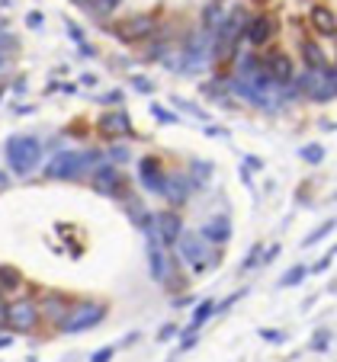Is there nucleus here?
Returning a JSON list of instances; mask_svg holds the SVG:
<instances>
[{
  "label": "nucleus",
  "mask_w": 337,
  "mask_h": 362,
  "mask_svg": "<svg viewBox=\"0 0 337 362\" xmlns=\"http://www.w3.org/2000/svg\"><path fill=\"white\" fill-rule=\"evenodd\" d=\"M93 164H100V151H62L58 158H52L45 164V177L52 180H74L84 170H90Z\"/></svg>",
  "instance_id": "1"
},
{
  "label": "nucleus",
  "mask_w": 337,
  "mask_h": 362,
  "mask_svg": "<svg viewBox=\"0 0 337 362\" xmlns=\"http://www.w3.org/2000/svg\"><path fill=\"white\" fill-rule=\"evenodd\" d=\"M7 160L13 167V173H29L35 170V164L42 160V144L33 135H16L7 141Z\"/></svg>",
  "instance_id": "2"
},
{
  "label": "nucleus",
  "mask_w": 337,
  "mask_h": 362,
  "mask_svg": "<svg viewBox=\"0 0 337 362\" xmlns=\"http://www.w3.org/2000/svg\"><path fill=\"white\" fill-rule=\"evenodd\" d=\"M106 308L96 305V301H81L77 308H71L68 315L62 317V330L64 334H84V330L96 327V324L103 321Z\"/></svg>",
  "instance_id": "3"
},
{
  "label": "nucleus",
  "mask_w": 337,
  "mask_h": 362,
  "mask_svg": "<svg viewBox=\"0 0 337 362\" xmlns=\"http://www.w3.org/2000/svg\"><path fill=\"white\" fill-rule=\"evenodd\" d=\"M93 189L100 192V196H116V199H122V173H119L113 164L93 167Z\"/></svg>",
  "instance_id": "4"
},
{
  "label": "nucleus",
  "mask_w": 337,
  "mask_h": 362,
  "mask_svg": "<svg viewBox=\"0 0 337 362\" xmlns=\"http://www.w3.org/2000/svg\"><path fill=\"white\" fill-rule=\"evenodd\" d=\"M152 29H154V16L138 13V16H125V20L116 26V35L125 39V42H138V39H144V35L152 33Z\"/></svg>",
  "instance_id": "5"
},
{
  "label": "nucleus",
  "mask_w": 337,
  "mask_h": 362,
  "mask_svg": "<svg viewBox=\"0 0 337 362\" xmlns=\"http://www.w3.org/2000/svg\"><path fill=\"white\" fill-rule=\"evenodd\" d=\"M35 321H39V308L33 301H16V305L7 308V324H13L16 330H33Z\"/></svg>",
  "instance_id": "6"
},
{
  "label": "nucleus",
  "mask_w": 337,
  "mask_h": 362,
  "mask_svg": "<svg viewBox=\"0 0 337 362\" xmlns=\"http://www.w3.org/2000/svg\"><path fill=\"white\" fill-rule=\"evenodd\" d=\"M180 253H183L186 260L193 263V269H196V273H206V269H209L206 247H200V234H183V238H180Z\"/></svg>",
  "instance_id": "7"
},
{
  "label": "nucleus",
  "mask_w": 337,
  "mask_h": 362,
  "mask_svg": "<svg viewBox=\"0 0 337 362\" xmlns=\"http://www.w3.org/2000/svg\"><path fill=\"white\" fill-rule=\"evenodd\" d=\"M138 180H142V186L148 192H154V196H161V192H164V173H161L158 160L144 158L142 164H138Z\"/></svg>",
  "instance_id": "8"
},
{
  "label": "nucleus",
  "mask_w": 337,
  "mask_h": 362,
  "mask_svg": "<svg viewBox=\"0 0 337 362\" xmlns=\"http://www.w3.org/2000/svg\"><path fill=\"white\" fill-rule=\"evenodd\" d=\"M100 132L106 138H116V135H129L132 122H129V112H110V116L100 119Z\"/></svg>",
  "instance_id": "9"
},
{
  "label": "nucleus",
  "mask_w": 337,
  "mask_h": 362,
  "mask_svg": "<svg viewBox=\"0 0 337 362\" xmlns=\"http://www.w3.org/2000/svg\"><path fill=\"white\" fill-rule=\"evenodd\" d=\"M200 238L202 240H212V244H225V240L232 238V225H228L225 215H219V218H212V221H206V225H202Z\"/></svg>",
  "instance_id": "10"
},
{
  "label": "nucleus",
  "mask_w": 337,
  "mask_h": 362,
  "mask_svg": "<svg viewBox=\"0 0 337 362\" xmlns=\"http://www.w3.org/2000/svg\"><path fill=\"white\" fill-rule=\"evenodd\" d=\"M154 228H158V234H161V244H177V238H180V218L173 212H161L158 221H154Z\"/></svg>",
  "instance_id": "11"
},
{
  "label": "nucleus",
  "mask_w": 337,
  "mask_h": 362,
  "mask_svg": "<svg viewBox=\"0 0 337 362\" xmlns=\"http://www.w3.org/2000/svg\"><path fill=\"white\" fill-rule=\"evenodd\" d=\"M270 35H273V20H270V16H254V20H248V42L251 45H263Z\"/></svg>",
  "instance_id": "12"
},
{
  "label": "nucleus",
  "mask_w": 337,
  "mask_h": 362,
  "mask_svg": "<svg viewBox=\"0 0 337 362\" xmlns=\"http://www.w3.org/2000/svg\"><path fill=\"white\" fill-rule=\"evenodd\" d=\"M164 199H171V202H177V205H183L186 199H190V189H186V177H164V192H161Z\"/></svg>",
  "instance_id": "13"
},
{
  "label": "nucleus",
  "mask_w": 337,
  "mask_h": 362,
  "mask_svg": "<svg viewBox=\"0 0 337 362\" xmlns=\"http://www.w3.org/2000/svg\"><path fill=\"white\" fill-rule=\"evenodd\" d=\"M267 64H270L267 74H270V81H273V83H289V81H292V68H289L286 55H273Z\"/></svg>",
  "instance_id": "14"
},
{
  "label": "nucleus",
  "mask_w": 337,
  "mask_h": 362,
  "mask_svg": "<svg viewBox=\"0 0 337 362\" xmlns=\"http://www.w3.org/2000/svg\"><path fill=\"white\" fill-rule=\"evenodd\" d=\"M312 26H315L318 33H324V35H334L337 20H334V13H331L328 7H315L312 10Z\"/></svg>",
  "instance_id": "15"
},
{
  "label": "nucleus",
  "mask_w": 337,
  "mask_h": 362,
  "mask_svg": "<svg viewBox=\"0 0 337 362\" xmlns=\"http://www.w3.org/2000/svg\"><path fill=\"white\" fill-rule=\"evenodd\" d=\"M302 55H305V68H315V71L328 68V62H324V52L315 45V42H302Z\"/></svg>",
  "instance_id": "16"
},
{
  "label": "nucleus",
  "mask_w": 337,
  "mask_h": 362,
  "mask_svg": "<svg viewBox=\"0 0 337 362\" xmlns=\"http://www.w3.org/2000/svg\"><path fill=\"white\" fill-rule=\"evenodd\" d=\"M212 311H215V305H212V301H202V305L196 308V315H193V324H190V327H193V330H196V327H202V324L209 321V315H212Z\"/></svg>",
  "instance_id": "17"
},
{
  "label": "nucleus",
  "mask_w": 337,
  "mask_h": 362,
  "mask_svg": "<svg viewBox=\"0 0 337 362\" xmlns=\"http://www.w3.org/2000/svg\"><path fill=\"white\" fill-rule=\"evenodd\" d=\"M305 276H309V269H305V267H292V269H289V273L280 279V286L289 288V286H296V282H302Z\"/></svg>",
  "instance_id": "18"
},
{
  "label": "nucleus",
  "mask_w": 337,
  "mask_h": 362,
  "mask_svg": "<svg viewBox=\"0 0 337 362\" xmlns=\"http://www.w3.org/2000/svg\"><path fill=\"white\" fill-rule=\"evenodd\" d=\"M20 286V273L10 267H0V288H16Z\"/></svg>",
  "instance_id": "19"
},
{
  "label": "nucleus",
  "mask_w": 337,
  "mask_h": 362,
  "mask_svg": "<svg viewBox=\"0 0 337 362\" xmlns=\"http://www.w3.org/2000/svg\"><path fill=\"white\" fill-rule=\"evenodd\" d=\"M334 225H337V221H324V225H321V228H318V231H312V234H309V238H305V247L318 244V240H321V238H324V234H328V231H334Z\"/></svg>",
  "instance_id": "20"
},
{
  "label": "nucleus",
  "mask_w": 337,
  "mask_h": 362,
  "mask_svg": "<svg viewBox=\"0 0 337 362\" xmlns=\"http://www.w3.org/2000/svg\"><path fill=\"white\" fill-rule=\"evenodd\" d=\"M222 23V7L219 4H209L206 7V29H215Z\"/></svg>",
  "instance_id": "21"
},
{
  "label": "nucleus",
  "mask_w": 337,
  "mask_h": 362,
  "mask_svg": "<svg viewBox=\"0 0 337 362\" xmlns=\"http://www.w3.org/2000/svg\"><path fill=\"white\" fill-rule=\"evenodd\" d=\"M193 170H196V177H200L202 183L212 177V164H209V160H193Z\"/></svg>",
  "instance_id": "22"
},
{
  "label": "nucleus",
  "mask_w": 337,
  "mask_h": 362,
  "mask_svg": "<svg viewBox=\"0 0 337 362\" xmlns=\"http://www.w3.org/2000/svg\"><path fill=\"white\" fill-rule=\"evenodd\" d=\"M116 4H119V0H93V10H96V16H106V13H113V10H116Z\"/></svg>",
  "instance_id": "23"
},
{
  "label": "nucleus",
  "mask_w": 337,
  "mask_h": 362,
  "mask_svg": "<svg viewBox=\"0 0 337 362\" xmlns=\"http://www.w3.org/2000/svg\"><path fill=\"white\" fill-rule=\"evenodd\" d=\"M299 154H302V160H309V164H318V160L324 158V151H321V148H302Z\"/></svg>",
  "instance_id": "24"
},
{
  "label": "nucleus",
  "mask_w": 337,
  "mask_h": 362,
  "mask_svg": "<svg viewBox=\"0 0 337 362\" xmlns=\"http://www.w3.org/2000/svg\"><path fill=\"white\" fill-rule=\"evenodd\" d=\"M324 346H328V330H318V337L312 340V349H315V353H324Z\"/></svg>",
  "instance_id": "25"
},
{
  "label": "nucleus",
  "mask_w": 337,
  "mask_h": 362,
  "mask_svg": "<svg viewBox=\"0 0 337 362\" xmlns=\"http://www.w3.org/2000/svg\"><path fill=\"white\" fill-rule=\"evenodd\" d=\"M152 112L161 119V122H167V125H171V122H177V116H171V112H167L164 106H152Z\"/></svg>",
  "instance_id": "26"
},
{
  "label": "nucleus",
  "mask_w": 337,
  "mask_h": 362,
  "mask_svg": "<svg viewBox=\"0 0 337 362\" xmlns=\"http://www.w3.org/2000/svg\"><path fill=\"white\" fill-rule=\"evenodd\" d=\"M257 260H261V250H257V247H254V250H251V253H248V260L241 263V269H244V273H248V269H251V267H257Z\"/></svg>",
  "instance_id": "27"
},
{
  "label": "nucleus",
  "mask_w": 337,
  "mask_h": 362,
  "mask_svg": "<svg viewBox=\"0 0 337 362\" xmlns=\"http://www.w3.org/2000/svg\"><path fill=\"white\" fill-rule=\"evenodd\" d=\"M135 87L144 90V93H152V81H144V77H135Z\"/></svg>",
  "instance_id": "28"
},
{
  "label": "nucleus",
  "mask_w": 337,
  "mask_h": 362,
  "mask_svg": "<svg viewBox=\"0 0 337 362\" xmlns=\"http://www.w3.org/2000/svg\"><path fill=\"white\" fill-rule=\"evenodd\" d=\"M113 158H116V160H129V148H113Z\"/></svg>",
  "instance_id": "29"
},
{
  "label": "nucleus",
  "mask_w": 337,
  "mask_h": 362,
  "mask_svg": "<svg viewBox=\"0 0 337 362\" xmlns=\"http://www.w3.org/2000/svg\"><path fill=\"white\" fill-rule=\"evenodd\" d=\"M110 356H113V349H110V346H106V349H96V353H93V359H96V362H100V359H110Z\"/></svg>",
  "instance_id": "30"
},
{
  "label": "nucleus",
  "mask_w": 337,
  "mask_h": 362,
  "mask_svg": "<svg viewBox=\"0 0 337 362\" xmlns=\"http://www.w3.org/2000/svg\"><path fill=\"white\" fill-rule=\"evenodd\" d=\"M119 100H122V93H119V90H113V93L103 96V103H119Z\"/></svg>",
  "instance_id": "31"
},
{
  "label": "nucleus",
  "mask_w": 337,
  "mask_h": 362,
  "mask_svg": "<svg viewBox=\"0 0 337 362\" xmlns=\"http://www.w3.org/2000/svg\"><path fill=\"white\" fill-rule=\"evenodd\" d=\"M248 167H254V170H261V167H263V160H261V158H248Z\"/></svg>",
  "instance_id": "32"
},
{
  "label": "nucleus",
  "mask_w": 337,
  "mask_h": 362,
  "mask_svg": "<svg viewBox=\"0 0 337 362\" xmlns=\"http://www.w3.org/2000/svg\"><path fill=\"white\" fill-rule=\"evenodd\" d=\"M173 334H177V327H164L161 330V340H167V337H173Z\"/></svg>",
  "instance_id": "33"
},
{
  "label": "nucleus",
  "mask_w": 337,
  "mask_h": 362,
  "mask_svg": "<svg viewBox=\"0 0 337 362\" xmlns=\"http://www.w3.org/2000/svg\"><path fill=\"white\" fill-rule=\"evenodd\" d=\"M0 324H7V305L0 301Z\"/></svg>",
  "instance_id": "34"
},
{
  "label": "nucleus",
  "mask_w": 337,
  "mask_h": 362,
  "mask_svg": "<svg viewBox=\"0 0 337 362\" xmlns=\"http://www.w3.org/2000/svg\"><path fill=\"white\" fill-rule=\"evenodd\" d=\"M74 4H81V7H87V4H90V0H74Z\"/></svg>",
  "instance_id": "35"
},
{
  "label": "nucleus",
  "mask_w": 337,
  "mask_h": 362,
  "mask_svg": "<svg viewBox=\"0 0 337 362\" xmlns=\"http://www.w3.org/2000/svg\"><path fill=\"white\" fill-rule=\"evenodd\" d=\"M4 183H7V177H4V173H0V186H4Z\"/></svg>",
  "instance_id": "36"
},
{
  "label": "nucleus",
  "mask_w": 337,
  "mask_h": 362,
  "mask_svg": "<svg viewBox=\"0 0 337 362\" xmlns=\"http://www.w3.org/2000/svg\"><path fill=\"white\" fill-rule=\"evenodd\" d=\"M0 71H4V55H0Z\"/></svg>",
  "instance_id": "37"
}]
</instances>
